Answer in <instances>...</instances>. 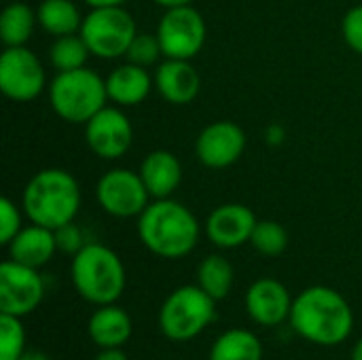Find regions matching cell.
Wrapping results in <instances>:
<instances>
[{
    "label": "cell",
    "instance_id": "6da1fadb",
    "mask_svg": "<svg viewBox=\"0 0 362 360\" xmlns=\"http://www.w3.org/2000/svg\"><path fill=\"white\" fill-rule=\"evenodd\" d=\"M288 323L301 339L333 348L352 335L354 312L339 291L331 286H310L295 297Z\"/></svg>",
    "mask_w": 362,
    "mask_h": 360
},
{
    "label": "cell",
    "instance_id": "7a4b0ae2",
    "mask_svg": "<svg viewBox=\"0 0 362 360\" xmlns=\"http://www.w3.org/2000/svg\"><path fill=\"white\" fill-rule=\"evenodd\" d=\"M199 236L202 227L197 216L172 197L153 199L138 216V238L159 259L176 261L191 255Z\"/></svg>",
    "mask_w": 362,
    "mask_h": 360
},
{
    "label": "cell",
    "instance_id": "3957f363",
    "mask_svg": "<svg viewBox=\"0 0 362 360\" xmlns=\"http://www.w3.org/2000/svg\"><path fill=\"white\" fill-rule=\"evenodd\" d=\"M21 206L30 223L57 229L76 219L81 208V187L68 170L45 168L28 180Z\"/></svg>",
    "mask_w": 362,
    "mask_h": 360
},
{
    "label": "cell",
    "instance_id": "277c9868",
    "mask_svg": "<svg viewBox=\"0 0 362 360\" xmlns=\"http://www.w3.org/2000/svg\"><path fill=\"white\" fill-rule=\"evenodd\" d=\"M70 278L74 291L93 306L117 303L125 291L127 274L121 257L98 242H87L74 257L70 265Z\"/></svg>",
    "mask_w": 362,
    "mask_h": 360
},
{
    "label": "cell",
    "instance_id": "5b68a950",
    "mask_svg": "<svg viewBox=\"0 0 362 360\" xmlns=\"http://www.w3.org/2000/svg\"><path fill=\"white\" fill-rule=\"evenodd\" d=\"M49 102L59 119L85 125L108 102L106 79L89 68L57 72L49 85Z\"/></svg>",
    "mask_w": 362,
    "mask_h": 360
},
{
    "label": "cell",
    "instance_id": "8992f818",
    "mask_svg": "<svg viewBox=\"0 0 362 360\" xmlns=\"http://www.w3.org/2000/svg\"><path fill=\"white\" fill-rule=\"evenodd\" d=\"M216 303L199 284L178 286L159 308V331L170 342H191L212 325Z\"/></svg>",
    "mask_w": 362,
    "mask_h": 360
},
{
    "label": "cell",
    "instance_id": "52a82bcc",
    "mask_svg": "<svg viewBox=\"0 0 362 360\" xmlns=\"http://www.w3.org/2000/svg\"><path fill=\"white\" fill-rule=\"evenodd\" d=\"M91 55L100 59L125 57L134 36L138 34L136 19L123 6H95L83 17L81 32Z\"/></svg>",
    "mask_w": 362,
    "mask_h": 360
},
{
    "label": "cell",
    "instance_id": "ba28073f",
    "mask_svg": "<svg viewBox=\"0 0 362 360\" xmlns=\"http://www.w3.org/2000/svg\"><path fill=\"white\" fill-rule=\"evenodd\" d=\"M95 199L100 208L115 219H138L153 197L138 172L112 168L100 176L95 185Z\"/></svg>",
    "mask_w": 362,
    "mask_h": 360
},
{
    "label": "cell",
    "instance_id": "9c48e42d",
    "mask_svg": "<svg viewBox=\"0 0 362 360\" xmlns=\"http://www.w3.org/2000/svg\"><path fill=\"white\" fill-rule=\"evenodd\" d=\"M157 38L161 42L163 57L168 59H193L206 42V21L191 4L165 8L157 25Z\"/></svg>",
    "mask_w": 362,
    "mask_h": 360
},
{
    "label": "cell",
    "instance_id": "30bf717a",
    "mask_svg": "<svg viewBox=\"0 0 362 360\" xmlns=\"http://www.w3.org/2000/svg\"><path fill=\"white\" fill-rule=\"evenodd\" d=\"M47 87L40 59L28 47H6L0 55V91L15 102H30Z\"/></svg>",
    "mask_w": 362,
    "mask_h": 360
},
{
    "label": "cell",
    "instance_id": "8fae6325",
    "mask_svg": "<svg viewBox=\"0 0 362 360\" xmlns=\"http://www.w3.org/2000/svg\"><path fill=\"white\" fill-rule=\"evenodd\" d=\"M45 299V280L38 269L17 261H2L0 265V314L28 316Z\"/></svg>",
    "mask_w": 362,
    "mask_h": 360
},
{
    "label": "cell",
    "instance_id": "7c38bea8",
    "mask_svg": "<svg viewBox=\"0 0 362 360\" xmlns=\"http://www.w3.org/2000/svg\"><path fill=\"white\" fill-rule=\"evenodd\" d=\"M85 142L100 159L123 157L134 142V127L129 117L119 106H104L85 123Z\"/></svg>",
    "mask_w": 362,
    "mask_h": 360
},
{
    "label": "cell",
    "instance_id": "4fadbf2b",
    "mask_svg": "<svg viewBox=\"0 0 362 360\" xmlns=\"http://www.w3.org/2000/svg\"><path fill=\"white\" fill-rule=\"evenodd\" d=\"M246 149V134L233 121H214L206 125L195 140V155L202 166L223 170L233 166Z\"/></svg>",
    "mask_w": 362,
    "mask_h": 360
},
{
    "label": "cell",
    "instance_id": "5bb4252c",
    "mask_svg": "<svg viewBox=\"0 0 362 360\" xmlns=\"http://www.w3.org/2000/svg\"><path fill=\"white\" fill-rule=\"evenodd\" d=\"M295 297L276 278H259L244 297L248 318L259 327H278L288 320Z\"/></svg>",
    "mask_w": 362,
    "mask_h": 360
},
{
    "label": "cell",
    "instance_id": "9a60e30c",
    "mask_svg": "<svg viewBox=\"0 0 362 360\" xmlns=\"http://www.w3.org/2000/svg\"><path fill=\"white\" fill-rule=\"evenodd\" d=\"M255 212L244 204H223L214 208L206 221V236L218 248H238L250 244L257 227Z\"/></svg>",
    "mask_w": 362,
    "mask_h": 360
},
{
    "label": "cell",
    "instance_id": "2e32d148",
    "mask_svg": "<svg viewBox=\"0 0 362 360\" xmlns=\"http://www.w3.org/2000/svg\"><path fill=\"white\" fill-rule=\"evenodd\" d=\"M155 89L159 95L174 104H191L202 87V76L191 64V59H168L161 62L155 70Z\"/></svg>",
    "mask_w": 362,
    "mask_h": 360
},
{
    "label": "cell",
    "instance_id": "e0dca14e",
    "mask_svg": "<svg viewBox=\"0 0 362 360\" xmlns=\"http://www.w3.org/2000/svg\"><path fill=\"white\" fill-rule=\"evenodd\" d=\"M144 187L148 189L153 199H165L172 197L174 191L180 187L182 182V166L180 159L165 149H157L151 151L138 170Z\"/></svg>",
    "mask_w": 362,
    "mask_h": 360
},
{
    "label": "cell",
    "instance_id": "ac0fdd59",
    "mask_svg": "<svg viewBox=\"0 0 362 360\" xmlns=\"http://www.w3.org/2000/svg\"><path fill=\"white\" fill-rule=\"evenodd\" d=\"M8 259L17 261L21 265L40 269L45 267L57 252V244H55V233L49 227L42 225H28L23 227L8 244Z\"/></svg>",
    "mask_w": 362,
    "mask_h": 360
},
{
    "label": "cell",
    "instance_id": "d6986e66",
    "mask_svg": "<svg viewBox=\"0 0 362 360\" xmlns=\"http://www.w3.org/2000/svg\"><path fill=\"white\" fill-rule=\"evenodd\" d=\"M153 85H155V79L148 74V68L136 66L132 62L119 64L106 76L108 100L115 102L117 106L142 104L148 98Z\"/></svg>",
    "mask_w": 362,
    "mask_h": 360
},
{
    "label": "cell",
    "instance_id": "ffe728a7",
    "mask_svg": "<svg viewBox=\"0 0 362 360\" xmlns=\"http://www.w3.org/2000/svg\"><path fill=\"white\" fill-rule=\"evenodd\" d=\"M87 333L98 348H123L134 333V323L117 303L100 306L87 323Z\"/></svg>",
    "mask_w": 362,
    "mask_h": 360
},
{
    "label": "cell",
    "instance_id": "44dd1931",
    "mask_svg": "<svg viewBox=\"0 0 362 360\" xmlns=\"http://www.w3.org/2000/svg\"><path fill=\"white\" fill-rule=\"evenodd\" d=\"M208 360H263V344L248 329H229L214 339Z\"/></svg>",
    "mask_w": 362,
    "mask_h": 360
},
{
    "label": "cell",
    "instance_id": "7402d4cb",
    "mask_svg": "<svg viewBox=\"0 0 362 360\" xmlns=\"http://www.w3.org/2000/svg\"><path fill=\"white\" fill-rule=\"evenodd\" d=\"M38 25L51 36L78 34L83 25V15L72 0H42L36 8Z\"/></svg>",
    "mask_w": 362,
    "mask_h": 360
},
{
    "label": "cell",
    "instance_id": "603a6c76",
    "mask_svg": "<svg viewBox=\"0 0 362 360\" xmlns=\"http://www.w3.org/2000/svg\"><path fill=\"white\" fill-rule=\"evenodd\" d=\"M38 23L36 11L25 2H11L0 15V38L4 47H25Z\"/></svg>",
    "mask_w": 362,
    "mask_h": 360
},
{
    "label": "cell",
    "instance_id": "cb8c5ba5",
    "mask_svg": "<svg viewBox=\"0 0 362 360\" xmlns=\"http://www.w3.org/2000/svg\"><path fill=\"white\" fill-rule=\"evenodd\" d=\"M235 282V272L229 259L221 255H208L197 265V284L214 299L223 301L229 297Z\"/></svg>",
    "mask_w": 362,
    "mask_h": 360
},
{
    "label": "cell",
    "instance_id": "d4e9b609",
    "mask_svg": "<svg viewBox=\"0 0 362 360\" xmlns=\"http://www.w3.org/2000/svg\"><path fill=\"white\" fill-rule=\"evenodd\" d=\"M89 55H91V51L81 34L57 36L53 40V45L49 47V62L57 72L85 68Z\"/></svg>",
    "mask_w": 362,
    "mask_h": 360
},
{
    "label": "cell",
    "instance_id": "484cf974",
    "mask_svg": "<svg viewBox=\"0 0 362 360\" xmlns=\"http://www.w3.org/2000/svg\"><path fill=\"white\" fill-rule=\"evenodd\" d=\"M250 244L263 257H280L288 248V231L276 221H259Z\"/></svg>",
    "mask_w": 362,
    "mask_h": 360
},
{
    "label": "cell",
    "instance_id": "4316f807",
    "mask_svg": "<svg viewBox=\"0 0 362 360\" xmlns=\"http://www.w3.org/2000/svg\"><path fill=\"white\" fill-rule=\"evenodd\" d=\"M25 352V327L19 316L0 314V360H19Z\"/></svg>",
    "mask_w": 362,
    "mask_h": 360
},
{
    "label": "cell",
    "instance_id": "83f0119b",
    "mask_svg": "<svg viewBox=\"0 0 362 360\" xmlns=\"http://www.w3.org/2000/svg\"><path fill=\"white\" fill-rule=\"evenodd\" d=\"M161 55H163V51H161V42H159L157 34L138 32L125 53V62H132L142 68H151L153 64L159 62Z\"/></svg>",
    "mask_w": 362,
    "mask_h": 360
},
{
    "label": "cell",
    "instance_id": "f1b7e54d",
    "mask_svg": "<svg viewBox=\"0 0 362 360\" xmlns=\"http://www.w3.org/2000/svg\"><path fill=\"white\" fill-rule=\"evenodd\" d=\"M21 229L23 225H21V212L17 204L8 197H2L0 199V244L6 246Z\"/></svg>",
    "mask_w": 362,
    "mask_h": 360
},
{
    "label": "cell",
    "instance_id": "f546056e",
    "mask_svg": "<svg viewBox=\"0 0 362 360\" xmlns=\"http://www.w3.org/2000/svg\"><path fill=\"white\" fill-rule=\"evenodd\" d=\"M55 233V244H57V252H64V255H70L74 257L87 242L83 238V231L81 227L72 221V223H66L57 229H53Z\"/></svg>",
    "mask_w": 362,
    "mask_h": 360
},
{
    "label": "cell",
    "instance_id": "4dcf8cb0",
    "mask_svg": "<svg viewBox=\"0 0 362 360\" xmlns=\"http://www.w3.org/2000/svg\"><path fill=\"white\" fill-rule=\"evenodd\" d=\"M341 34L348 47L362 55V4L352 6L341 21Z\"/></svg>",
    "mask_w": 362,
    "mask_h": 360
},
{
    "label": "cell",
    "instance_id": "1f68e13d",
    "mask_svg": "<svg viewBox=\"0 0 362 360\" xmlns=\"http://www.w3.org/2000/svg\"><path fill=\"white\" fill-rule=\"evenodd\" d=\"M93 360H129L121 348H100Z\"/></svg>",
    "mask_w": 362,
    "mask_h": 360
},
{
    "label": "cell",
    "instance_id": "d6a6232c",
    "mask_svg": "<svg viewBox=\"0 0 362 360\" xmlns=\"http://www.w3.org/2000/svg\"><path fill=\"white\" fill-rule=\"evenodd\" d=\"M91 8H95V6H123V2H127V0H85Z\"/></svg>",
    "mask_w": 362,
    "mask_h": 360
},
{
    "label": "cell",
    "instance_id": "836d02e7",
    "mask_svg": "<svg viewBox=\"0 0 362 360\" xmlns=\"http://www.w3.org/2000/svg\"><path fill=\"white\" fill-rule=\"evenodd\" d=\"M153 2H157V4H159V6H163V8H176V6L191 4L193 0H153Z\"/></svg>",
    "mask_w": 362,
    "mask_h": 360
},
{
    "label": "cell",
    "instance_id": "e575fe53",
    "mask_svg": "<svg viewBox=\"0 0 362 360\" xmlns=\"http://www.w3.org/2000/svg\"><path fill=\"white\" fill-rule=\"evenodd\" d=\"M19 360H49V356L45 354V352H40V350H25Z\"/></svg>",
    "mask_w": 362,
    "mask_h": 360
},
{
    "label": "cell",
    "instance_id": "d590c367",
    "mask_svg": "<svg viewBox=\"0 0 362 360\" xmlns=\"http://www.w3.org/2000/svg\"><path fill=\"white\" fill-rule=\"evenodd\" d=\"M352 360H362V337L356 342V346L352 350Z\"/></svg>",
    "mask_w": 362,
    "mask_h": 360
}]
</instances>
